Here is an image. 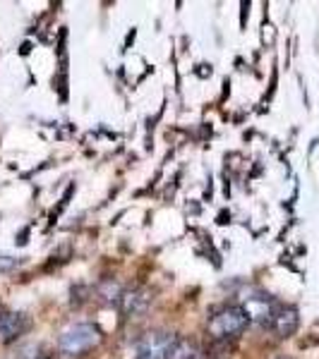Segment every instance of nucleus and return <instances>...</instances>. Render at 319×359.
Masks as SVG:
<instances>
[{
  "mask_svg": "<svg viewBox=\"0 0 319 359\" xmlns=\"http://www.w3.org/2000/svg\"><path fill=\"white\" fill-rule=\"evenodd\" d=\"M176 340H178L176 333H166V331L147 333L137 343L135 359H168L171 357L173 345H176Z\"/></svg>",
  "mask_w": 319,
  "mask_h": 359,
  "instance_id": "7ed1b4c3",
  "label": "nucleus"
},
{
  "mask_svg": "<svg viewBox=\"0 0 319 359\" xmlns=\"http://www.w3.org/2000/svg\"><path fill=\"white\" fill-rule=\"evenodd\" d=\"M276 359H291V357H276Z\"/></svg>",
  "mask_w": 319,
  "mask_h": 359,
  "instance_id": "9d476101",
  "label": "nucleus"
},
{
  "mask_svg": "<svg viewBox=\"0 0 319 359\" xmlns=\"http://www.w3.org/2000/svg\"><path fill=\"white\" fill-rule=\"evenodd\" d=\"M276 306H278V302H274L269 294H259V297L247 299V302L242 304V309H245V314L250 321H259V323H264V326H269Z\"/></svg>",
  "mask_w": 319,
  "mask_h": 359,
  "instance_id": "423d86ee",
  "label": "nucleus"
},
{
  "mask_svg": "<svg viewBox=\"0 0 319 359\" xmlns=\"http://www.w3.org/2000/svg\"><path fill=\"white\" fill-rule=\"evenodd\" d=\"M101 343V331L94 323H74V326L65 328L58 338V347L65 355H84L91 347H96Z\"/></svg>",
  "mask_w": 319,
  "mask_h": 359,
  "instance_id": "f257e3e1",
  "label": "nucleus"
},
{
  "mask_svg": "<svg viewBox=\"0 0 319 359\" xmlns=\"http://www.w3.org/2000/svg\"><path fill=\"white\" fill-rule=\"evenodd\" d=\"M149 302H152V294H149L147 290H132V292H125L123 297H120V306H123V311L127 316L142 314V311L149 306Z\"/></svg>",
  "mask_w": 319,
  "mask_h": 359,
  "instance_id": "0eeeda50",
  "label": "nucleus"
},
{
  "mask_svg": "<svg viewBox=\"0 0 319 359\" xmlns=\"http://www.w3.org/2000/svg\"><path fill=\"white\" fill-rule=\"evenodd\" d=\"M32 328V318L22 311L3 309L0 311V343H15Z\"/></svg>",
  "mask_w": 319,
  "mask_h": 359,
  "instance_id": "20e7f679",
  "label": "nucleus"
},
{
  "mask_svg": "<svg viewBox=\"0 0 319 359\" xmlns=\"http://www.w3.org/2000/svg\"><path fill=\"white\" fill-rule=\"evenodd\" d=\"M15 266H20V259H13V257H0V273H8V271H13Z\"/></svg>",
  "mask_w": 319,
  "mask_h": 359,
  "instance_id": "1a4fd4ad",
  "label": "nucleus"
},
{
  "mask_svg": "<svg viewBox=\"0 0 319 359\" xmlns=\"http://www.w3.org/2000/svg\"><path fill=\"white\" fill-rule=\"evenodd\" d=\"M298 323H300V316H298V309L291 304H278L274 316H271V333H276L278 338H291V335L298 331Z\"/></svg>",
  "mask_w": 319,
  "mask_h": 359,
  "instance_id": "39448f33",
  "label": "nucleus"
},
{
  "mask_svg": "<svg viewBox=\"0 0 319 359\" xmlns=\"http://www.w3.org/2000/svg\"><path fill=\"white\" fill-rule=\"evenodd\" d=\"M247 323H250V318H247L242 306H226L219 314H214V318L207 326V333L214 340H230L245 331Z\"/></svg>",
  "mask_w": 319,
  "mask_h": 359,
  "instance_id": "f03ea898",
  "label": "nucleus"
},
{
  "mask_svg": "<svg viewBox=\"0 0 319 359\" xmlns=\"http://www.w3.org/2000/svg\"><path fill=\"white\" fill-rule=\"evenodd\" d=\"M200 357H202V350H200V345H197L195 340L178 338L168 359H200Z\"/></svg>",
  "mask_w": 319,
  "mask_h": 359,
  "instance_id": "6e6552de",
  "label": "nucleus"
}]
</instances>
